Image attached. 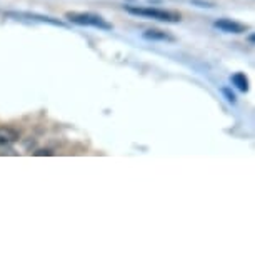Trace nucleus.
<instances>
[{
	"mask_svg": "<svg viewBox=\"0 0 255 255\" xmlns=\"http://www.w3.org/2000/svg\"><path fill=\"white\" fill-rule=\"evenodd\" d=\"M20 140V132L8 125H2L0 127V147H8L13 145L15 142Z\"/></svg>",
	"mask_w": 255,
	"mask_h": 255,
	"instance_id": "nucleus-5",
	"label": "nucleus"
},
{
	"mask_svg": "<svg viewBox=\"0 0 255 255\" xmlns=\"http://www.w3.org/2000/svg\"><path fill=\"white\" fill-rule=\"evenodd\" d=\"M143 38L147 40H158V42H175V37L165 30H157V28H150V30L143 32Z\"/></svg>",
	"mask_w": 255,
	"mask_h": 255,
	"instance_id": "nucleus-6",
	"label": "nucleus"
},
{
	"mask_svg": "<svg viewBox=\"0 0 255 255\" xmlns=\"http://www.w3.org/2000/svg\"><path fill=\"white\" fill-rule=\"evenodd\" d=\"M214 27L215 28H220L222 32H227V33H244L247 30V25L240 22H235L232 18H219V20L214 22Z\"/></svg>",
	"mask_w": 255,
	"mask_h": 255,
	"instance_id": "nucleus-4",
	"label": "nucleus"
},
{
	"mask_svg": "<svg viewBox=\"0 0 255 255\" xmlns=\"http://www.w3.org/2000/svg\"><path fill=\"white\" fill-rule=\"evenodd\" d=\"M7 17H13V18H25V20H38V22H45V23H52V25H59V27H65L64 22L57 20V18L42 15V13H35V12H7Z\"/></svg>",
	"mask_w": 255,
	"mask_h": 255,
	"instance_id": "nucleus-3",
	"label": "nucleus"
},
{
	"mask_svg": "<svg viewBox=\"0 0 255 255\" xmlns=\"http://www.w3.org/2000/svg\"><path fill=\"white\" fill-rule=\"evenodd\" d=\"M124 8H125V12L132 13V15L153 18V20H160V22H180L182 20V15L179 12L163 10V8L138 7V5H124Z\"/></svg>",
	"mask_w": 255,
	"mask_h": 255,
	"instance_id": "nucleus-1",
	"label": "nucleus"
},
{
	"mask_svg": "<svg viewBox=\"0 0 255 255\" xmlns=\"http://www.w3.org/2000/svg\"><path fill=\"white\" fill-rule=\"evenodd\" d=\"M222 94L225 95V97H227V100H229V102H232V104H235V102H237V99H235V94H234V92H230V89L224 87V89H222Z\"/></svg>",
	"mask_w": 255,
	"mask_h": 255,
	"instance_id": "nucleus-9",
	"label": "nucleus"
},
{
	"mask_svg": "<svg viewBox=\"0 0 255 255\" xmlns=\"http://www.w3.org/2000/svg\"><path fill=\"white\" fill-rule=\"evenodd\" d=\"M33 155H35V157H44V155L52 157V155H55V152L50 150V148H38V150L33 152Z\"/></svg>",
	"mask_w": 255,
	"mask_h": 255,
	"instance_id": "nucleus-8",
	"label": "nucleus"
},
{
	"mask_svg": "<svg viewBox=\"0 0 255 255\" xmlns=\"http://www.w3.org/2000/svg\"><path fill=\"white\" fill-rule=\"evenodd\" d=\"M230 80H232V84L240 90V92H247V90H249V80H247V77H245V74H242V72L234 74L232 77H230Z\"/></svg>",
	"mask_w": 255,
	"mask_h": 255,
	"instance_id": "nucleus-7",
	"label": "nucleus"
},
{
	"mask_svg": "<svg viewBox=\"0 0 255 255\" xmlns=\"http://www.w3.org/2000/svg\"><path fill=\"white\" fill-rule=\"evenodd\" d=\"M65 18L72 23L77 25H87V27H95L100 30H112V23H109L104 17L97 15L92 12H67Z\"/></svg>",
	"mask_w": 255,
	"mask_h": 255,
	"instance_id": "nucleus-2",
	"label": "nucleus"
},
{
	"mask_svg": "<svg viewBox=\"0 0 255 255\" xmlns=\"http://www.w3.org/2000/svg\"><path fill=\"white\" fill-rule=\"evenodd\" d=\"M194 3H199V7H214V3L210 2H204V0H192Z\"/></svg>",
	"mask_w": 255,
	"mask_h": 255,
	"instance_id": "nucleus-10",
	"label": "nucleus"
}]
</instances>
